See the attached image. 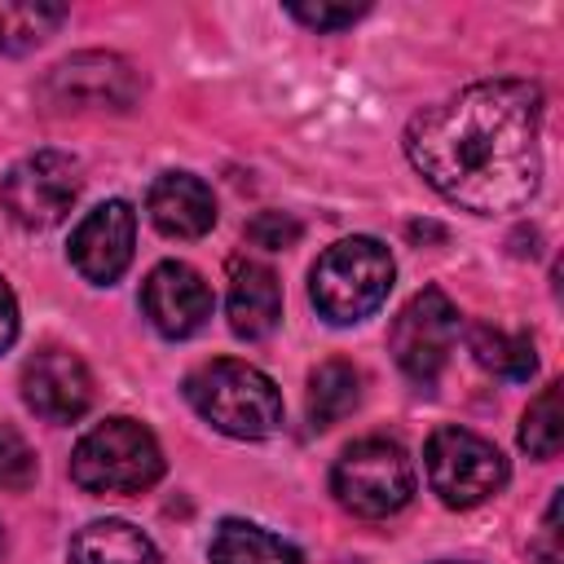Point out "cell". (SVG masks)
<instances>
[{"mask_svg":"<svg viewBox=\"0 0 564 564\" xmlns=\"http://www.w3.org/2000/svg\"><path fill=\"white\" fill-rule=\"evenodd\" d=\"M185 397L198 410V419H207L216 432H225L234 441H264L282 427L278 383L264 370L234 361V357H216V361H203L198 370H189Z\"/></svg>","mask_w":564,"mask_h":564,"instance_id":"2","label":"cell"},{"mask_svg":"<svg viewBox=\"0 0 564 564\" xmlns=\"http://www.w3.org/2000/svg\"><path fill=\"white\" fill-rule=\"evenodd\" d=\"M207 560L212 564H300V551L269 533L264 524H251V520H220L216 533H212V546H207Z\"/></svg>","mask_w":564,"mask_h":564,"instance_id":"16","label":"cell"},{"mask_svg":"<svg viewBox=\"0 0 564 564\" xmlns=\"http://www.w3.org/2000/svg\"><path fill=\"white\" fill-rule=\"evenodd\" d=\"M0 546H4V533H0Z\"/></svg>","mask_w":564,"mask_h":564,"instance_id":"26","label":"cell"},{"mask_svg":"<svg viewBox=\"0 0 564 564\" xmlns=\"http://www.w3.org/2000/svg\"><path fill=\"white\" fill-rule=\"evenodd\" d=\"M423 467H427L432 494L454 511H471V507L489 502L511 476L507 458L494 441H485L467 427H454V423H445L427 436Z\"/></svg>","mask_w":564,"mask_h":564,"instance_id":"6","label":"cell"},{"mask_svg":"<svg viewBox=\"0 0 564 564\" xmlns=\"http://www.w3.org/2000/svg\"><path fill=\"white\" fill-rule=\"evenodd\" d=\"M70 564H163V555L137 524L93 520L70 538Z\"/></svg>","mask_w":564,"mask_h":564,"instance_id":"15","label":"cell"},{"mask_svg":"<svg viewBox=\"0 0 564 564\" xmlns=\"http://www.w3.org/2000/svg\"><path fill=\"white\" fill-rule=\"evenodd\" d=\"M66 22V4L48 0H0V53H31Z\"/></svg>","mask_w":564,"mask_h":564,"instance_id":"19","label":"cell"},{"mask_svg":"<svg viewBox=\"0 0 564 564\" xmlns=\"http://www.w3.org/2000/svg\"><path fill=\"white\" fill-rule=\"evenodd\" d=\"M79 185H84L79 159L62 150H35L9 167L0 185V203L22 229H53L75 207Z\"/></svg>","mask_w":564,"mask_h":564,"instance_id":"8","label":"cell"},{"mask_svg":"<svg viewBox=\"0 0 564 564\" xmlns=\"http://www.w3.org/2000/svg\"><path fill=\"white\" fill-rule=\"evenodd\" d=\"M286 13L313 31H344L352 26L357 18L370 13V4H330V0H317V4H286Z\"/></svg>","mask_w":564,"mask_h":564,"instance_id":"23","label":"cell"},{"mask_svg":"<svg viewBox=\"0 0 564 564\" xmlns=\"http://www.w3.org/2000/svg\"><path fill=\"white\" fill-rule=\"evenodd\" d=\"M141 308L163 339H189L212 317V286L185 260H163L141 286Z\"/></svg>","mask_w":564,"mask_h":564,"instance_id":"11","label":"cell"},{"mask_svg":"<svg viewBox=\"0 0 564 564\" xmlns=\"http://www.w3.org/2000/svg\"><path fill=\"white\" fill-rule=\"evenodd\" d=\"M22 401L48 423H75L93 405V370L70 348H40L22 366Z\"/></svg>","mask_w":564,"mask_h":564,"instance_id":"12","label":"cell"},{"mask_svg":"<svg viewBox=\"0 0 564 564\" xmlns=\"http://www.w3.org/2000/svg\"><path fill=\"white\" fill-rule=\"evenodd\" d=\"M229 330L238 339H264L282 322V286L278 273L260 260H234L229 269Z\"/></svg>","mask_w":564,"mask_h":564,"instance_id":"14","label":"cell"},{"mask_svg":"<svg viewBox=\"0 0 564 564\" xmlns=\"http://www.w3.org/2000/svg\"><path fill=\"white\" fill-rule=\"evenodd\" d=\"M132 247H137V212L123 198H106L97 203L75 229H70V264L79 269V278H88L93 286H110L123 278V269L132 264Z\"/></svg>","mask_w":564,"mask_h":564,"instance_id":"10","label":"cell"},{"mask_svg":"<svg viewBox=\"0 0 564 564\" xmlns=\"http://www.w3.org/2000/svg\"><path fill=\"white\" fill-rule=\"evenodd\" d=\"M520 445L533 454V458H555L560 445H564V388L560 383H546L524 419H520Z\"/></svg>","mask_w":564,"mask_h":564,"instance_id":"20","label":"cell"},{"mask_svg":"<svg viewBox=\"0 0 564 564\" xmlns=\"http://www.w3.org/2000/svg\"><path fill=\"white\" fill-rule=\"evenodd\" d=\"M247 242L264 251H286L300 242V220L291 212H260L247 220Z\"/></svg>","mask_w":564,"mask_h":564,"instance_id":"22","label":"cell"},{"mask_svg":"<svg viewBox=\"0 0 564 564\" xmlns=\"http://www.w3.org/2000/svg\"><path fill=\"white\" fill-rule=\"evenodd\" d=\"M137 93L141 79L119 53H75L57 62L40 84L48 110H128Z\"/></svg>","mask_w":564,"mask_h":564,"instance_id":"9","label":"cell"},{"mask_svg":"<svg viewBox=\"0 0 564 564\" xmlns=\"http://www.w3.org/2000/svg\"><path fill=\"white\" fill-rule=\"evenodd\" d=\"M330 494L361 520H388L414 498V463L388 436L352 441L330 471Z\"/></svg>","mask_w":564,"mask_h":564,"instance_id":"5","label":"cell"},{"mask_svg":"<svg viewBox=\"0 0 564 564\" xmlns=\"http://www.w3.org/2000/svg\"><path fill=\"white\" fill-rule=\"evenodd\" d=\"M35 480V449L22 441V432L0 423V489H26Z\"/></svg>","mask_w":564,"mask_h":564,"instance_id":"21","label":"cell"},{"mask_svg":"<svg viewBox=\"0 0 564 564\" xmlns=\"http://www.w3.org/2000/svg\"><path fill=\"white\" fill-rule=\"evenodd\" d=\"M145 212L163 238L181 242H194L216 225V198L194 172H163L145 194Z\"/></svg>","mask_w":564,"mask_h":564,"instance_id":"13","label":"cell"},{"mask_svg":"<svg viewBox=\"0 0 564 564\" xmlns=\"http://www.w3.org/2000/svg\"><path fill=\"white\" fill-rule=\"evenodd\" d=\"M357 401H361V375H357L352 361L330 357L308 375V423L317 432L348 419L357 410Z\"/></svg>","mask_w":564,"mask_h":564,"instance_id":"18","label":"cell"},{"mask_svg":"<svg viewBox=\"0 0 564 564\" xmlns=\"http://www.w3.org/2000/svg\"><path fill=\"white\" fill-rule=\"evenodd\" d=\"M392 278H397L392 251L379 238L357 234L317 256L308 273V300L330 326H352L388 300Z\"/></svg>","mask_w":564,"mask_h":564,"instance_id":"3","label":"cell"},{"mask_svg":"<svg viewBox=\"0 0 564 564\" xmlns=\"http://www.w3.org/2000/svg\"><path fill=\"white\" fill-rule=\"evenodd\" d=\"M436 564H471V560H436Z\"/></svg>","mask_w":564,"mask_h":564,"instance_id":"25","label":"cell"},{"mask_svg":"<svg viewBox=\"0 0 564 564\" xmlns=\"http://www.w3.org/2000/svg\"><path fill=\"white\" fill-rule=\"evenodd\" d=\"M467 348H471V357H476L489 375L511 379V383H524V379L538 370L533 335H524V330H502V326L476 322L471 335H467Z\"/></svg>","mask_w":564,"mask_h":564,"instance_id":"17","label":"cell"},{"mask_svg":"<svg viewBox=\"0 0 564 564\" xmlns=\"http://www.w3.org/2000/svg\"><path fill=\"white\" fill-rule=\"evenodd\" d=\"M410 167L454 207L516 212L542 181V88L480 79L419 110L405 128Z\"/></svg>","mask_w":564,"mask_h":564,"instance_id":"1","label":"cell"},{"mask_svg":"<svg viewBox=\"0 0 564 564\" xmlns=\"http://www.w3.org/2000/svg\"><path fill=\"white\" fill-rule=\"evenodd\" d=\"M163 476V449L137 419H106L79 436L70 454V480L84 494H145Z\"/></svg>","mask_w":564,"mask_h":564,"instance_id":"4","label":"cell"},{"mask_svg":"<svg viewBox=\"0 0 564 564\" xmlns=\"http://www.w3.org/2000/svg\"><path fill=\"white\" fill-rule=\"evenodd\" d=\"M458 335H463V317H458L454 300L441 286H423L397 313V322L388 330V348L405 379H414L419 388H432L436 375L445 370Z\"/></svg>","mask_w":564,"mask_h":564,"instance_id":"7","label":"cell"},{"mask_svg":"<svg viewBox=\"0 0 564 564\" xmlns=\"http://www.w3.org/2000/svg\"><path fill=\"white\" fill-rule=\"evenodd\" d=\"M18 339V300H13V286L0 278V352Z\"/></svg>","mask_w":564,"mask_h":564,"instance_id":"24","label":"cell"}]
</instances>
